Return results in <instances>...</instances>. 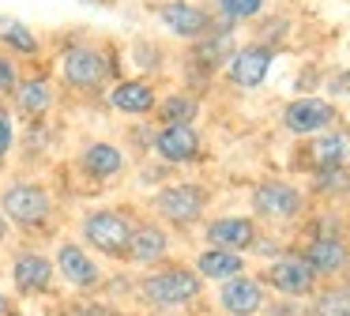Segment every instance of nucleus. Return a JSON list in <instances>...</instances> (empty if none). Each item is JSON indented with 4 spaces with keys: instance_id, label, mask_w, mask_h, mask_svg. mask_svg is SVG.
I'll return each instance as SVG.
<instances>
[{
    "instance_id": "16",
    "label": "nucleus",
    "mask_w": 350,
    "mask_h": 316,
    "mask_svg": "<svg viewBox=\"0 0 350 316\" xmlns=\"http://www.w3.org/2000/svg\"><path fill=\"white\" fill-rule=\"evenodd\" d=\"M219 308L226 316H256L260 308H267V290L260 282V275H234L219 286Z\"/></svg>"
},
{
    "instance_id": "12",
    "label": "nucleus",
    "mask_w": 350,
    "mask_h": 316,
    "mask_svg": "<svg viewBox=\"0 0 350 316\" xmlns=\"http://www.w3.org/2000/svg\"><path fill=\"white\" fill-rule=\"evenodd\" d=\"M8 102H12V109H16L19 117H27V120L46 117V113L53 109V102H57L53 72H49V68H34V72H23Z\"/></svg>"
},
{
    "instance_id": "1",
    "label": "nucleus",
    "mask_w": 350,
    "mask_h": 316,
    "mask_svg": "<svg viewBox=\"0 0 350 316\" xmlns=\"http://www.w3.org/2000/svg\"><path fill=\"white\" fill-rule=\"evenodd\" d=\"M72 42H61L57 49V75L76 94H98L113 79H121L124 57L113 42L91 38L94 30H72Z\"/></svg>"
},
{
    "instance_id": "32",
    "label": "nucleus",
    "mask_w": 350,
    "mask_h": 316,
    "mask_svg": "<svg viewBox=\"0 0 350 316\" xmlns=\"http://www.w3.org/2000/svg\"><path fill=\"white\" fill-rule=\"evenodd\" d=\"M327 94L332 98H350V68H339L335 75H327Z\"/></svg>"
},
{
    "instance_id": "5",
    "label": "nucleus",
    "mask_w": 350,
    "mask_h": 316,
    "mask_svg": "<svg viewBox=\"0 0 350 316\" xmlns=\"http://www.w3.org/2000/svg\"><path fill=\"white\" fill-rule=\"evenodd\" d=\"M207 200L211 192L200 181H170L154 192V215L170 226H196L207 211Z\"/></svg>"
},
{
    "instance_id": "31",
    "label": "nucleus",
    "mask_w": 350,
    "mask_h": 316,
    "mask_svg": "<svg viewBox=\"0 0 350 316\" xmlns=\"http://www.w3.org/2000/svg\"><path fill=\"white\" fill-rule=\"evenodd\" d=\"M19 75H23V60L0 49V98H12V90H16Z\"/></svg>"
},
{
    "instance_id": "28",
    "label": "nucleus",
    "mask_w": 350,
    "mask_h": 316,
    "mask_svg": "<svg viewBox=\"0 0 350 316\" xmlns=\"http://www.w3.org/2000/svg\"><path fill=\"white\" fill-rule=\"evenodd\" d=\"M294 30V23H290V15H279V12H264L256 19V27H252V42H264L271 45L275 53L282 49V42H286V34Z\"/></svg>"
},
{
    "instance_id": "14",
    "label": "nucleus",
    "mask_w": 350,
    "mask_h": 316,
    "mask_svg": "<svg viewBox=\"0 0 350 316\" xmlns=\"http://www.w3.org/2000/svg\"><path fill=\"white\" fill-rule=\"evenodd\" d=\"M301 260L317 271L320 278H332V275H342L350 267V241L342 233H309L301 248Z\"/></svg>"
},
{
    "instance_id": "11",
    "label": "nucleus",
    "mask_w": 350,
    "mask_h": 316,
    "mask_svg": "<svg viewBox=\"0 0 350 316\" xmlns=\"http://www.w3.org/2000/svg\"><path fill=\"white\" fill-rule=\"evenodd\" d=\"M151 150L166 166H192L204 158V135L196 124H162L154 132Z\"/></svg>"
},
{
    "instance_id": "23",
    "label": "nucleus",
    "mask_w": 350,
    "mask_h": 316,
    "mask_svg": "<svg viewBox=\"0 0 350 316\" xmlns=\"http://www.w3.org/2000/svg\"><path fill=\"white\" fill-rule=\"evenodd\" d=\"M200 109H204L200 94L181 87V90H170V94H159V105H154L151 117H159V124H196Z\"/></svg>"
},
{
    "instance_id": "18",
    "label": "nucleus",
    "mask_w": 350,
    "mask_h": 316,
    "mask_svg": "<svg viewBox=\"0 0 350 316\" xmlns=\"http://www.w3.org/2000/svg\"><path fill=\"white\" fill-rule=\"evenodd\" d=\"M57 275L76 290H94L102 282V267L79 241H61L57 245Z\"/></svg>"
},
{
    "instance_id": "36",
    "label": "nucleus",
    "mask_w": 350,
    "mask_h": 316,
    "mask_svg": "<svg viewBox=\"0 0 350 316\" xmlns=\"http://www.w3.org/2000/svg\"><path fill=\"white\" fill-rule=\"evenodd\" d=\"M0 316H8V298H4V290H0Z\"/></svg>"
},
{
    "instance_id": "26",
    "label": "nucleus",
    "mask_w": 350,
    "mask_h": 316,
    "mask_svg": "<svg viewBox=\"0 0 350 316\" xmlns=\"http://www.w3.org/2000/svg\"><path fill=\"white\" fill-rule=\"evenodd\" d=\"M350 188V166H327V170H312L309 173V192L312 196H327L339 200Z\"/></svg>"
},
{
    "instance_id": "4",
    "label": "nucleus",
    "mask_w": 350,
    "mask_h": 316,
    "mask_svg": "<svg viewBox=\"0 0 350 316\" xmlns=\"http://www.w3.org/2000/svg\"><path fill=\"white\" fill-rule=\"evenodd\" d=\"M0 211L8 218V226L19 230H42L53 218V196L38 181H12L0 196Z\"/></svg>"
},
{
    "instance_id": "30",
    "label": "nucleus",
    "mask_w": 350,
    "mask_h": 316,
    "mask_svg": "<svg viewBox=\"0 0 350 316\" xmlns=\"http://www.w3.org/2000/svg\"><path fill=\"white\" fill-rule=\"evenodd\" d=\"M12 147H16V109L8 98H0V166L12 155Z\"/></svg>"
},
{
    "instance_id": "15",
    "label": "nucleus",
    "mask_w": 350,
    "mask_h": 316,
    "mask_svg": "<svg viewBox=\"0 0 350 316\" xmlns=\"http://www.w3.org/2000/svg\"><path fill=\"white\" fill-rule=\"evenodd\" d=\"M260 237L256 218L249 215H219L204 226V241L211 248H230V252H252Z\"/></svg>"
},
{
    "instance_id": "17",
    "label": "nucleus",
    "mask_w": 350,
    "mask_h": 316,
    "mask_svg": "<svg viewBox=\"0 0 350 316\" xmlns=\"http://www.w3.org/2000/svg\"><path fill=\"white\" fill-rule=\"evenodd\" d=\"M305 166L309 170H327V166H350V128L347 124H332L324 132L309 135L305 143Z\"/></svg>"
},
{
    "instance_id": "7",
    "label": "nucleus",
    "mask_w": 350,
    "mask_h": 316,
    "mask_svg": "<svg viewBox=\"0 0 350 316\" xmlns=\"http://www.w3.org/2000/svg\"><path fill=\"white\" fill-rule=\"evenodd\" d=\"M305 211V192L290 181L267 177L252 188V215L264 222H294Z\"/></svg>"
},
{
    "instance_id": "9",
    "label": "nucleus",
    "mask_w": 350,
    "mask_h": 316,
    "mask_svg": "<svg viewBox=\"0 0 350 316\" xmlns=\"http://www.w3.org/2000/svg\"><path fill=\"white\" fill-rule=\"evenodd\" d=\"M332 124H339V105H335L332 98L301 94V98H290V102L282 105V128H286L290 135L309 140V135L324 132V128H332Z\"/></svg>"
},
{
    "instance_id": "6",
    "label": "nucleus",
    "mask_w": 350,
    "mask_h": 316,
    "mask_svg": "<svg viewBox=\"0 0 350 316\" xmlns=\"http://www.w3.org/2000/svg\"><path fill=\"white\" fill-rule=\"evenodd\" d=\"M154 19L174 42H196L215 27V4H196V0H159Z\"/></svg>"
},
{
    "instance_id": "13",
    "label": "nucleus",
    "mask_w": 350,
    "mask_h": 316,
    "mask_svg": "<svg viewBox=\"0 0 350 316\" xmlns=\"http://www.w3.org/2000/svg\"><path fill=\"white\" fill-rule=\"evenodd\" d=\"M106 102L124 117H151L159 105V87L151 75H121L106 87Z\"/></svg>"
},
{
    "instance_id": "8",
    "label": "nucleus",
    "mask_w": 350,
    "mask_h": 316,
    "mask_svg": "<svg viewBox=\"0 0 350 316\" xmlns=\"http://www.w3.org/2000/svg\"><path fill=\"white\" fill-rule=\"evenodd\" d=\"M260 282L271 286L275 293H282V298H309V293H317L320 275L301 260L297 248H290V252H279L271 263H267L264 275H260Z\"/></svg>"
},
{
    "instance_id": "21",
    "label": "nucleus",
    "mask_w": 350,
    "mask_h": 316,
    "mask_svg": "<svg viewBox=\"0 0 350 316\" xmlns=\"http://www.w3.org/2000/svg\"><path fill=\"white\" fill-rule=\"evenodd\" d=\"M79 170L91 181H113L129 170V155H124L117 143L109 140H91L83 150H79Z\"/></svg>"
},
{
    "instance_id": "25",
    "label": "nucleus",
    "mask_w": 350,
    "mask_h": 316,
    "mask_svg": "<svg viewBox=\"0 0 350 316\" xmlns=\"http://www.w3.org/2000/svg\"><path fill=\"white\" fill-rule=\"evenodd\" d=\"M129 64H136L139 68V75H159V72H166V64H170V49L162 42H154V38H147V34H136L129 42Z\"/></svg>"
},
{
    "instance_id": "35",
    "label": "nucleus",
    "mask_w": 350,
    "mask_h": 316,
    "mask_svg": "<svg viewBox=\"0 0 350 316\" xmlns=\"http://www.w3.org/2000/svg\"><path fill=\"white\" fill-rule=\"evenodd\" d=\"M4 237H8V218H4V211H0V245H4Z\"/></svg>"
},
{
    "instance_id": "19",
    "label": "nucleus",
    "mask_w": 350,
    "mask_h": 316,
    "mask_svg": "<svg viewBox=\"0 0 350 316\" xmlns=\"http://www.w3.org/2000/svg\"><path fill=\"white\" fill-rule=\"evenodd\" d=\"M53 278H57V263L42 252H19L12 260V282H16L19 293L27 298H38V293L53 290Z\"/></svg>"
},
{
    "instance_id": "3",
    "label": "nucleus",
    "mask_w": 350,
    "mask_h": 316,
    "mask_svg": "<svg viewBox=\"0 0 350 316\" xmlns=\"http://www.w3.org/2000/svg\"><path fill=\"white\" fill-rule=\"evenodd\" d=\"M147 305L154 308H181L189 301H200L204 293V278L196 275V267H185V263H170V267L154 271L139 282Z\"/></svg>"
},
{
    "instance_id": "27",
    "label": "nucleus",
    "mask_w": 350,
    "mask_h": 316,
    "mask_svg": "<svg viewBox=\"0 0 350 316\" xmlns=\"http://www.w3.org/2000/svg\"><path fill=\"white\" fill-rule=\"evenodd\" d=\"M309 308L305 316H350V286H327L320 293H309Z\"/></svg>"
},
{
    "instance_id": "20",
    "label": "nucleus",
    "mask_w": 350,
    "mask_h": 316,
    "mask_svg": "<svg viewBox=\"0 0 350 316\" xmlns=\"http://www.w3.org/2000/svg\"><path fill=\"white\" fill-rule=\"evenodd\" d=\"M0 49L19 57V60H27V64H34V60H42V53H46V42H42L38 30L27 27L19 15L0 12Z\"/></svg>"
},
{
    "instance_id": "2",
    "label": "nucleus",
    "mask_w": 350,
    "mask_h": 316,
    "mask_svg": "<svg viewBox=\"0 0 350 316\" xmlns=\"http://www.w3.org/2000/svg\"><path fill=\"white\" fill-rule=\"evenodd\" d=\"M132 218L129 211L121 207H98L87 211L83 222H79V233L83 241L94 248V252L109 256V260H129V241H132Z\"/></svg>"
},
{
    "instance_id": "33",
    "label": "nucleus",
    "mask_w": 350,
    "mask_h": 316,
    "mask_svg": "<svg viewBox=\"0 0 350 316\" xmlns=\"http://www.w3.org/2000/svg\"><path fill=\"white\" fill-rule=\"evenodd\" d=\"M68 316H117L109 305H98V301H87V305H72Z\"/></svg>"
},
{
    "instance_id": "29",
    "label": "nucleus",
    "mask_w": 350,
    "mask_h": 316,
    "mask_svg": "<svg viewBox=\"0 0 350 316\" xmlns=\"http://www.w3.org/2000/svg\"><path fill=\"white\" fill-rule=\"evenodd\" d=\"M215 12L241 27V23H256L267 12V0H215Z\"/></svg>"
},
{
    "instance_id": "34",
    "label": "nucleus",
    "mask_w": 350,
    "mask_h": 316,
    "mask_svg": "<svg viewBox=\"0 0 350 316\" xmlns=\"http://www.w3.org/2000/svg\"><path fill=\"white\" fill-rule=\"evenodd\" d=\"M79 4H91V8H117V0H79Z\"/></svg>"
},
{
    "instance_id": "22",
    "label": "nucleus",
    "mask_w": 350,
    "mask_h": 316,
    "mask_svg": "<svg viewBox=\"0 0 350 316\" xmlns=\"http://www.w3.org/2000/svg\"><path fill=\"white\" fill-rule=\"evenodd\" d=\"M170 256V233L159 222H136L129 241V260L139 267H154Z\"/></svg>"
},
{
    "instance_id": "10",
    "label": "nucleus",
    "mask_w": 350,
    "mask_h": 316,
    "mask_svg": "<svg viewBox=\"0 0 350 316\" xmlns=\"http://www.w3.org/2000/svg\"><path fill=\"white\" fill-rule=\"evenodd\" d=\"M271 64H275V49L271 45H264V42H245V45H237L234 53H230V60H226V79L234 83V87H241V90H256L260 83L271 75Z\"/></svg>"
},
{
    "instance_id": "24",
    "label": "nucleus",
    "mask_w": 350,
    "mask_h": 316,
    "mask_svg": "<svg viewBox=\"0 0 350 316\" xmlns=\"http://www.w3.org/2000/svg\"><path fill=\"white\" fill-rule=\"evenodd\" d=\"M241 271H245V252H230V248L207 245L204 252L196 256V275L211 278V282H226V278L241 275Z\"/></svg>"
}]
</instances>
